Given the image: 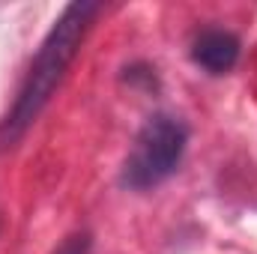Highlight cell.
Segmentation results:
<instances>
[{
    "label": "cell",
    "mask_w": 257,
    "mask_h": 254,
    "mask_svg": "<svg viewBox=\"0 0 257 254\" xmlns=\"http://www.w3.org/2000/svg\"><path fill=\"white\" fill-rule=\"evenodd\" d=\"M189 144V126L174 114H153L138 132L128 150L120 183L132 191H147L162 186L177 174Z\"/></svg>",
    "instance_id": "obj_2"
},
{
    "label": "cell",
    "mask_w": 257,
    "mask_h": 254,
    "mask_svg": "<svg viewBox=\"0 0 257 254\" xmlns=\"http://www.w3.org/2000/svg\"><path fill=\"white\" fill-rule=\"evenodd\" d=\"M192 60L209 75H227L239 60V39L230 30H203L192 42Z\"/></svg>",
    "instance_id": "obj_3"
},
{
    "label": "cell",
    "mask_w": 257,
    "mask_h": 254,
    "mask_svg": "<svg viewBox=\"0 0 257 254\" xmlns=\"http://www.w3.org/2000/svg\"><path fill=\"white\" fill-rule=\"evenodd\" d=\"M90 248H93L90 233H87V230H75V233H69L63 242L57 245L54 254H90Z\"/></svg>",
    "instance_id": "obj_4"
},
{
    "label": "cell",
    "mask_w": 257,
    "mask_h": 254,
    "mask_svg": "<svg viewBox=\"0 0 257 254\" xmlns=\"http://www.w3.org/2000/svg\"><path fill=\"white\" fill-rule=\"evenodd\" d=\"M96 12H99V3H69L63 15L54 21L51 33L45 36L36 60L24 78V87H21L12 111L0 123V147H12L15 141H21V135L42 114V108L54 96L57 84L63 81L66 69L72 63V57H75V51H78V45H81Z\"/></svg>",
    "instance_id": "obj_1"
}]
</instances>
